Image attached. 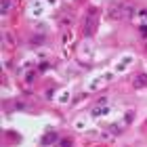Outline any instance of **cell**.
Here are the masks:
<instances>
[{"label":"cell","instance_id":"obj_1","mask_svg":"<svg viewBox=\"0 0 147 147\" xmlns=\"http://www.w3.org/2000/svg\"><path fill=\"white\" fill-rule=\"evenodd\" d=\"M132 13H135V6L128 4V2H124V4L111 6L107 15H109V19H116V21H120V19H128V17H132Z\"/></svg>","mask_w":147,"mask_h":147},{"label":"cell","instance_id":"obj_2","mask_svg":"<svg viewBox=\"0 0 147 147\" xmlns=\"http://www.w3.org/2000/svg\"><path fill=\"white\" fill-rule=\"evenodd\" d=\"M97 28V9H88V13H86V23H84V34L90 36L92 32H95Z\"/></svg>","mask_w":147,"mask_h":147},{"label":"cell","instance_id":"obj_3","mask_svg":"<svg viewBox=\"0 0 147 147\" xmlns=\"http://www.w3.org/2000/svg\"><path fill=\"white\" fill-rule=\"evenodd\" d=\"M132 86H135V88H145L147 86V74H137V76L132 78Z\"/></svg>","mask_w":147,"mask_h":147}]
</instances>
